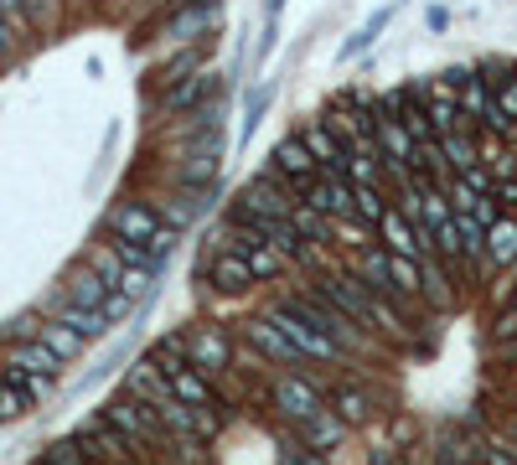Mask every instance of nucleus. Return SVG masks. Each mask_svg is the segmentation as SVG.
I'll list each match as a JSON object with an SVG mask.
<instances>
[{
    "label": "nucleus",
    "instance_id": "1",
    "mask_svg": "<svg viewBox=\"0 0 517 465\" xmlns=\"http://www.w3.org/2000/svg\"><path fill=\"white\" fill-rule=\"evenodd\" d=\"M285 305H290V310H295V316L306 321V326H316V331H321V336H326V341H331V347H337L342 357H352V352H368V347H373V336L362 331L357 321H347L342 310L331 305V300H321L316 290H306V295H290Z\"/></svg>",
    "mask_w": 517,
    "mask_h": 465
},
{
    "label": "nucleus",
    "instance_id": "2",
    "mask_svg": "<svg viewBox=\"0 0 517 465\" xmlns=\"http://www.w3.org/2000/svg\"><path fill=\"white\" fill-rule=\"evenodd\" d=\"M99 419L104 424H114L119 434H125V440L135 445V450H171L176 440H171V429L156 419V409H145L140 398H130V393H119V398H109L104 409H99Z\"/></svg>",
    "mask_w": 517,
    "mask_h": 465
},
{
    "label": "nucleus",
    "instance_id": "3",
    "mask_svg": "<svg viewBox=\"0 0 517 465\" xmlns=\"http://www.w3.org/2000/svg\"><path fill=\"white\" fill-rule=\"evenodd\" d=\"M300 197L290 192V181L275 171V166H264L249 186H243V192L233 197V207L238 212H249V217H290V207H295Z\"/></svg>",
    "mask_w": 517,
    "mask_h": 465
},
{
    "label": "nucleus",
    "instance_id": "4",
    "mask_svg": "<svg viewBox=\"0 0 517 465\" xmlns=\"http://www.w3.org/2000/svg\"><path fill=\"white\" fill-rule=\"evenodd\" d=\"M181 341H187V362L202 372L207 383L223 378V372L233 367V336H228L223 326L202 321V326H192V331H181Z\"/></svg>",
    "mask_w": 517,
    "mask_h": 465
},
{
    "label": "nucleus",
    "instance_id": "5",
    "mask_svg": "<svg viewBox=\"0 0 517 465\" xmlns=\"http://www.w3.org/2000/svg\"><path fill=\"white\" fill-rule=\"evenodd\" d=\"M73 440L88 455V465H140L145 460V450H135L125 434H119L114 424H104V419H88Z\"/></svg>",
    "mask_w": 517,
    "mask_h": 465
},
{
    "label": "nucleus",
    "instance_id": "6",
    "mask_svg": "<svg viewBox=\"0 0 517 465\" xmlns=\"http://www.w3.org/2000/svg\"><path fill=\"white\" fill-rule=\"evenodd\" d=\"M269 403H275V409H280L290 424H306L311 414H321V409H326L316 378H306V372H280V378L269 383Z\"/></svg>",
    "mask_w": 517,
    "mask_h": 465
},
{
    "label": "nucleus",
    "instance_id": "7",
    "mask_svg": "<svg viewBox=\"0 0 517 465\" xmlns=\"http://www.w3.org/2000/svg\"><path fill=\"white\" fill-rule=\"evenodd\" d=\"M269 321H275V326L290 336V347H295L300 357H306V362H342V352L331 347V341H326L316 326H306V321H300V316H295V310H290L285 300H280L275 310H269Z\"/></svg>",
    "mask_w": 517,
    "mask_h": 465
},
{
    "label": "nucleus",
    "instance_id": "8",
    "mask_svg": "<svg viewBox=\"0 0 517 465\" xmlns=\"http://www.w3.org/2000/svg\"><path fill=\"white\" fill-rule=\"evenodd\" d=\"M378 248H383V254H399V259H430V243H424L419 233H414V223H409V217L399 212V207H388L383 217H378Z\"/></svg>",
    "mask_w": 517,
    "mask_h": 465
},
{
    "label": "nucleus",
    "instance_id": "9",
    "mask_svg": "<svg viewBox=\"0 0 517 465\" xmlns=\"http://www.w3.org/2000/svg\"><path fill=\"white\" fill-rule=\"evenodd\" d=\"M243 336H249L254 341V352L264 357V362H275V367H306V357H300L295 347H290V336L275 326V321H269V316H259V321H249V326H243Z\"/></svg>",
    "mask_w": 517,
    "mask_h": 465
},
{
    "label": "nucleus",
    "instance_id": "10",
    "mask_svg": "<svg viewBox=\"0 0 517 465\" xmlns=\"http://www.w3.org/2000/svg\"><path fill=\"white\" fill-rule=\"evenodd\" d=\"M218 31V6H181L176 16H166L161 26H156V37H166V42H197V37H212Z\"/></svg>",
    "mask_w": 517,
    "mask_h": 465
},
{
    "label": "nucleus",
    "instance_id": "11",
    "mask_svg": "<svg viewBox=\"0 0 517 465\" xmlns=\"http://www.w3.org/2000/svg\"><path fill=\"white\" fill-rule=\"evenodd\" d=\"M109 233L114 238H130V243H150V238L161 233V217H156V207H150V202H119L109 212Z\"/></svg>",
    "mask_w": 517,
    "mask_h": 465
},
{
    "label": "nucleus",
    "instance_id": "12",
    "mask_svg": "<svg viewBox=\"0 0 517 465\" xmlns=\"http://www.w3.org/2000/svg\"><path fill=\"white\" fill-rule=\"evenodd\" d=\"M207 279H212V290H218V295H243V290L259 285L254 269H249V259H243V254H228V248L207 264Z\"/></svg>",
    "mask_w": 517,
    "mask_h": 465
},
{
    "label": "nucleus",
    "instance_id": "13",
    "mask_svg": "<svg viewBox=\"0 0 517 465\" xmlns=\"http://www.w3.org/2000/svg\"><path fill=\"white\" fill-rule=\"evenodd\" d=\"M269 166L290 181V192H295L300 181L316 176V161H311V150H306V140H300V135H285V140L275 145V155H269Z\"/></svg>",
    "mask_w": 517,
    "mask_h": 465
},
{
    "label": "nucleus",
    "instance_id": "14",
    "mask_svg": "<svg viewBox=\"0 0 517 465\" xmlns=\"http://www.w3.org/2000/svg\"><path fill=\"white\" fill-rule=\"evenodd\" d=\"M486 264L517 269V217H497V223L486 228Z\"/></svg>",
    "mask_w": 517,
    "mask_h": 465
},
{
    "label": "nucleus",
    "instance_id": "15",
    "mask_svg": "<svg viewBox=\"0 0 517 465\" xmlns=\"http://www.w3.org/2000/svg\"><path fill=\"white\" fill-rule=\"evenodd\" d=\"M300 429V445H306V450H331V445H337L342 440V434H347V424L337 419V414H331V409H321V414H311L306 424H295Z\"/></svg>",
    "mask_w": 517,
    "mask_h": 465
},
{
    "label": "nucleus",
    "instance_id": "16",
    "mask_svg": "<svg viewBox=\"0 0 517 465\" xmlns=\"http://www.w3.org/2000/svg\"><path fill=\"white\" fill-rule=\"evenodd\" d=\"M109 295H114V290H109V285H104V279H99L94 269H88V264L68 274V305H83V310H104V300H109Z\"/></svg>",
    "mask_w": 517,
    "mask_h": 465
},
{
    "label": "nucleus",
    "instance_id": "17",
    "mask_svg": "<svg viewBox=\"0 0 517 465\" xmlns=\"http://www.w3.org/2000/svg\"><path fill=\"white\" fill-rule=\"evenodd\" d=\"M11 367H16V372H32V378H52V383H57V367H63V362H57V357L42 347V341H21V347L11 352Z\"/></svg>",
    "mask_w": 517,
    "mask_h": 465
},
{
    "label": "nucleus",
    "instance_id": "18",
    "mask_svg": "<svg viewBox=\"0 0 517 465\" xmlns=\"http://www.w3.org/2000/svg\"><path fill=\"white\" fill-rule=\"evenodd\" d=\"M57 321H63L73 336H83V341H94V336H109V321L99 316V310H83V305H57Z\"/></svg>",
    "mask_w": 517,
    "mask_h": 465
},
{
    "label": "nucleus",
    "instance_id": "19",
    "mask_svg": "<svg viewBox=\"0 0 517 465\" xmlns=\"http://www.w3.org/2000/svg\"><path fill=\"white\" fill-rule=\"evenodd\" d=\"M331 243H342L347 254L357 259L362 248H373V243H378V233H373L368 223H362V217H337V223H331Z\"/></svg>",
    "mask_w": 517,
    "mask_h": 465
},
{
    "label": "nucleus",
    "instance_id": "20",
    "mask_svg": "<svg viewBox=\"0 0 517 465\" xmlns=\"http://www.w3.org/2000/svg\"><path fill=\"white\" fill-rule=\"evenodd\" d=\"M37 341H42V347H47L57 362H73V357L83 352V336H73L63 321H47V326L37 331Z\"/></svg>",
    "mask_w": 517,
    "mask_h": 465
},
{
    "label": "nucleus",
    "instance_id": "21",
    "mask_svg": "<svg viewBox=\"0 0 517 465\" xmlns=\"http://www.w3.org/2000/svg\"><path fill=\"white\" fill-rule=\"evenodd\" d=\"M197 62H202V57H197V52L187 47V52H181V57H171V62H166V68H161L156 78H150V83H156L161 93H171L176 83H187V78H197Z\"/></svg>",
    "mask_w": 517,
    "mask_h": 465
},
{
    "label": "nucleus",
    "instance_id": "22",
    "mask_svg": "<svg viewBox=\"0 0 517 465\" xmlns=\"http://www.w3.org/2000/svg\"><path fill=\"white\" fill-rule=\"evenodd\" d=\"M331 414H337L347 429H357L362 419H368V393H357V388H337V398H331Z\"/></svg>",
    "mask_w": 517,
    "mask_h": 465
},
{
    "label": "nucleus",
    "instance_id": "23",
    "mask_svg": "<svg viewBox=\"0 0 517 465\" xmlns=\"http://www.w3.org/2000/svg\"><path fill=\"white\" fill-rule=\"evenodd\" d=\"M352 207H357V217L368 228H378V217L388 212V197H383V186H352Z\"/></svg>",
    "mask_w": 517,
    "mask_h": 465
},
{
    "label": "nucleus",
    "instance_id": "24",
    "mask_svg": "<svg viewBox=\"0 0 517 465\" xmlns=\"http://www.w3.org/2000/svg\"><path fill=\"white\" fill-rule=\"evenodd\" d=\"M388 26V11H373L368 16V26H362V31H352V37L342 42V62H352V57H362V52H368L373 42H378V31Z\"/></svg>",
    "mask_w": 517,
    "mask_h": 465
},
{
    "label": "nucleus",
    "instance_id": "25",
    "mask_svg": "<svg viewBox=\"0 0 517 465\" xmlns=\"http://www.w3.org/2000/svg\"><path fill=\"white\" fill-rule=\"evenodd\" d=\"M419 274H424V290H419V295L430 300V305H450V300H455V295H450V274H445L435 259H424Z\"/></svg>",
    "mask_w": 517,
    "mask_h": 465
},
{
    "label": "nucleus",
    "instance_id": "26",
    "mask_svg": "<svg viewBox=\"0 0 517 465\" xmlns=\"http://www.w3.org/2000/svg\"><path fill=\"white\" fill-rule=\"evenodd\" d=\"M269 99H275V83H264V88H254V93H249V109H243V135H238V140H249V135L259 130V119H264Z\"/></svg>",
    "mask_w": 517,
    "mask_h": 465
},
{
    "label": "nucleus",
    "instance_id": "27",
    "mask_svg": "<svg viewBox=\"0 0 517 465\" xmlns=\"http://www.w3.org/2000/svg\"><path fill=\"white\" fill-rule=\"evenodd\" d=\"M88 269H94V274L104 279L109 290H119V279H125V264H119V259L109 254V243H104V248H94V254H88Z\"/></svg>",
    "mask_w": 517,
    "mask_h": 465
},
{
    "label": "nucleus",
    "instance_id": "28",
    "mask_svg": "<svg viewBox=\"0 0 517 465\" xmlns=\"http://www.w3.org/2000/svg\"><path fill=\"white\" fill-rule=\"evenodd\" d=\"M243 259H249L254 279H275V274H285V264H290V259H280L275 248H264V243L254 248V254H243Z\"/></svg>",
    "mask_w": 517,
    "mask_h": 465
},
{
    "label": "nucleus",
    "instance_id": "29",
    "mask_svg": "<svg viewBox=\"0 0 517 465\" xmlns=\"http://www.w3.org/2000/svg\"><path fill=\"white\" fill-rule=\"evenodd\" d=\"M26 409H32V398H26L16 383H0V424H11V419H21Z\"/></svg>",
    "mask_w": 517,
    "mask_h": 465
},
{
    "label": "nucleus",
    "instance_id": "30",
    "mask_svg": "<svg viewBox=\"0 0 517 465\" xmlns=\"http://www.w3.org/2000/svg\"><path fill=\"white\" fill-rule=\"evenodd\" d=\"M42 465H88V455L78 450V440H57L42 450Z\"/></svg>",
    "mask_w": 517,
    "mask_h": 465
},
{
    "label": "nucleus",
    "instance_id": "31",
    "mask_svg": "<svg viewBox=\"0 0 517 465\" xmlns=\"http://www.w3.org/2000/svg\"><path fill=\"white\" fill-rule=\"evenodd\" d=\"M130 310H135V300H130V295H119V290H114V295L104 300V310H99V316H104L109 326H119V321H125V316H130Z\"/></svg>",
    "mask_w": 517,
    "mask_h": 465
},
{
    "label": "nucleus",
    "instance_id": "32",
    "mask_svg": "<svg viewBox=\"0 0 517 465\" xmlns=\"http://www.w3.org/2000/svg\"><path fill=\"white\" fill-rule=\"evenodd\" d=\"M492 341H517V310L507 305L502 316H497V326H492Z\"/></svg>",
    "mask_w": 517,
    "mask_h": 465
},
{
    "label": "nucleus",
    "instance_id": "33",
    "mask_svg": "<svg viewBox=\"0 0 517 465\" xmlns=\"http://www.w3.org/2000/svg\"><path fill=\"white\" fill-rule=\"evenodd\" d=\"M0 21H6V26H26V0H0Z\"/></svg>",
    "mask_w": 517,
    "mask_h": 465
},
{
    "label": "nucleus",
    "instance_id": "34",
    "mask_svg": "<svg viewBox=\"0 0 517 465\" xmlns=\"http://www.w3.org/2000/svg\"><path fill=\"white\" fill-rule=\"evenodd\" d=\"M424 26H430V31H445V26H450V11H445V6H430V11H424Z\"/></svg>",
    "mask_w": 517,
    "mask_h": 465
},
{
    "label": "nucleus",
    "instance_id": "35",
    "mask_svg": "<svg viewBox=\"0 0 517 465\" xmlns=\"http://www.w3.org/2000/svg\"><path fill=\"white\" fill-rule=\"evenodd\" d=\"M275 42H280V21H275V16H269V21H264V42H259V57H264L269 47H275Z\"/></svg>",
    "mask_w": 517,
    "mask_h": 465
},
{
    "label": "nucleus",
    "instance_id": "36",
    "mask_svg": "<svg viewBox=\"0 0 517 465\" xmlns=\"http://www.w3.org/2000/svg\"><path fill=\"white\" fill-rule=\"evenodd\" d=\"M52 6H57V0H26V16H32V21H47Z\"/></svg>",
    "mask_w": 517,
    "mask_h": 465
},
{
    "label": "nucleus",
    "instance_id": "37",
    "mask_svg": "<svg viewBox=\"0 0 517 465\" xmlns=\"http://www.w3.org/2000/svg\"><path fill=\"white\" fill-rule=\"evenodd\" d=\"M492 445H497V450H507V455L517 460V440H507V434H497V440H492Z\"/></svg>",
    "mask_w": 517,
    "mask_h": 465
},
{
    "label": "nucleus",
    "instance_id": "38",
    "mask_svg": "<svg viewBox=\"0 0 517 465\" xmlns=\"http://www.w3.org/2000/svg\"><path fill=\"white\" fill-rule=\"evenodd\" d=\"M6 52H11V26L0 21V57H6Z\"/></svg>",
    "mask_w": 517,
    "mask_h": 465
},
{
    "label": "nucleus",
    "instance_id": "39",
    "mask_svg": "<svg viewBox=\"0 0 517 465\" xmlns=\"http://www.w3.org/2000/svg\"><path fill=\"white\" fill-rule=\"evenodd\" d=\"M280 6H285V0H264V11H269V16H280Z\"/></svg>",
    "mask_w": 517,
    "mask_h": 465
},
{
    "label": "nucleus",
    "instance_id": "40",
    "mask_svg": "<svg viewBox=\"0 0 517 465\" xmlns=\"http://www.w3.org/2000/svg\"><path fill=\"white\" fill-rule=\"evenodd\" d=\"M507 305H512V310H517V290H512V300H507Z\"/></svg>",
    "mask_w": 517,
    "mask_h": 465
},
{
    "label": "nucleus",
    "instance_id": "41",
    "mask_svg": "<svg viewBox=\"0 0 517 465\" xmlns=\"http://www.w3.org/2000/svg\"><path fill=\"white\" fill-rule=\"evenodd\" d=\"M512 372H517V352H512Z\"/></svg>",
    "mask_w": 517,
    "mask_h": 465
},
{
    "label": "nucleus",
    "instance_id": "42",
    "mask_svg": "<svg viewBox=\"0 0 517 465\" xmlns=\"http://www.w3.org/2000/svg\"><path fill=\"white\" fill-rule=\"evenodd\" d=\"M399 6H404V0H399Z\"/></svg>",
    "mask_w": 517,
    "mask_h": 465
},
{
    "label": "nucleus",
    "instance_id": "43",
    "mask_svg": "<svg viewBox=\"0 0 517 465\" xmlns=\"http://www.w3.org/2000/svg\"><path fill=\"white\" fill-rule=\"evenodd\" d=\"M512 145H517V140H512Z\"/></svg>",
    "mask_w": 517,
    "mask_h": 465
}]
</instances>
